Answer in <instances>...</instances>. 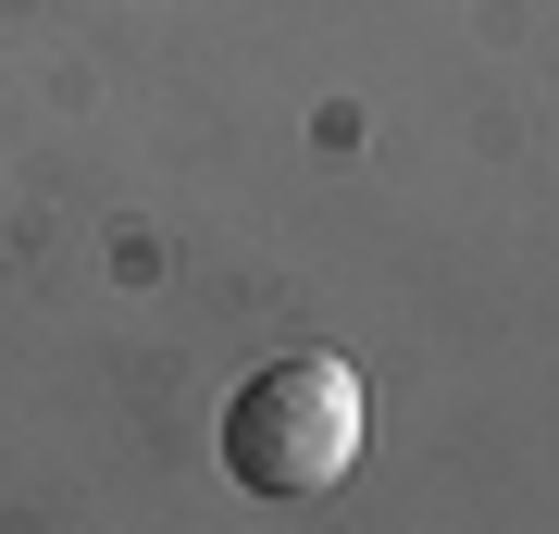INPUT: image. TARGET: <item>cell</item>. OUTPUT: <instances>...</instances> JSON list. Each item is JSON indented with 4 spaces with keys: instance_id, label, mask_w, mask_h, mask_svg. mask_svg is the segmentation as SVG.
I'll return each instance as SVG.
<instances>
[{
    "instance_id": "1",
    "label": "cell",
    "mask_w": 559,
    "mask_h": 534,
    "mask_svg": "<svg viewBox=\"0 0 559 534\" xmlns=\"http://www.w3.org/2000/svg\"><path fill=\"white\" fill-rule=\"evenodd\" d=\"M348 460H360V373L348 360H261V373L224 397V473H237L249 497H323V485H348Z\"/></svg>"
}]
</instances>
